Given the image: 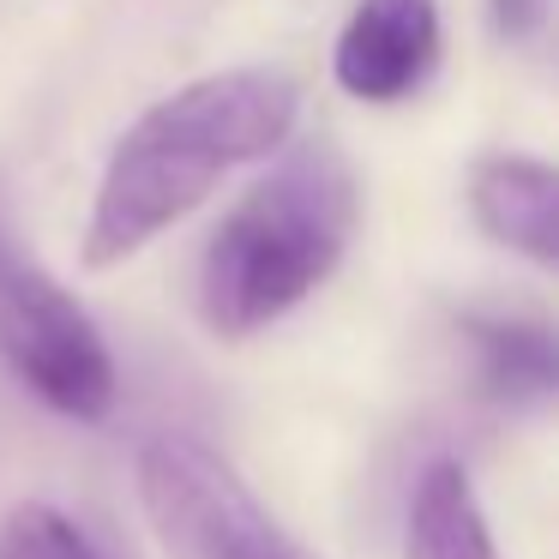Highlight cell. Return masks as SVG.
<instances>
[{"instance_id": "1", "label": "cell", "mask_w": 559, "mask_h": 559, "mask_svg": "<svg viewBox=\"0 0 559 559\" xmlns=\"http://www.w3.org/2000/svg\"><path fill=\"white\" fill-rule=\"evenodd\" d=\"M301 121V85L277 67H229L151 103L103 163L85 223V265H121L193 217L235 169L265 163Z\"/></svg>"}, {"instance_id": "2", "label": "cell", "mask_w": 559, "mask_h": 559, "mask_svg": "<svg viewBox=\"0 0 559 559\" xmlns=\"http://www.w3.org/2000/svg\"><path fill=\"white\" fill-rule=\"evenodd\" d=\"M361 223V187L343 151L301 145L241 193L199 259V313L217 337H253L343 265Z\"/></svg>"}, {"instance_id": "3", "label": "cell", "mask_w": 559, "mask_h": 559, "mask_svg": "<svg viewBox=\"0 0 559 559\" xmlns=\"http://www.w3.org/2000/svg\"><path fill=\"white\" fill-rule=\"evenodd\" d=\"M139 499L169 559H313L193 433H157L139 451Z\"/></svg>"}, {"instance_id": "4", "label": "cell", "mask_w": 559, "mask_h": 559, "mask_svg": "<svg viewBox=\"0 0 559 559\" xmlns=\"http://www.w3.org/2000/svg\"><path fill=\"white\" fill-rule=\"evenodd\" d=\"M0 361L37 403L67 421H103L115 409V355L97 319L55 277H43L0 229Z\"/></svg>"}, {"instance_id": "5", "label": "cell", "mask_w": 559, "mask_h": 559, "mask_svg": "<svg viewBox=\"0 0 559 559\" xmlns=\"http://www.w3.org/2000/svg\"><path fill=\"white\" fill-rule=\"evenodd\" d=\"M439 67V7L433 0H355L343 19L331 79L355 103H409Z\"/></svg>"}, {"instance_id": "6", "label": "cell", "mask_w": 559, "mask_h": 559, "mask_svg": "<svg viewBox=\"0 0 559 559\" xmlns=\"http://www.w3.org/2000/svg\"><path fill=\"white\" fill-rule=\"evenodd\" d=\"M469 217L487 241L559 277V169L493 151L469 169Z\"/></svg>"}, {"instance_id": "7", "label": "cell", "mask_w": 559, "mask_h": 559, "mask_svg": "<svg viewBox=\"0 0 559 559\" xmlns=\"http://www.w3.org/2000/svg\"><path fill=\"white\" fill-rule=\"evenodd\" d=\"M475 391L499 409L559 403V325L535 313H463Z\"/></svg>"}, {"instance_id": "8", "label": "cell", "mask_w": 559, "mask_h": 559, "mask_svg": "<svg viewBox=\"0 0 559 559\" xmlns=\"http://www.w3.org/2000/svg\"><path fill=\"white\" fill-rule=\"evenodd\" d=\"M403 559H499V542L487 530V511L463 463L439 457L415 475Z\"/></svg>"}, {"instance_id": "9", "label": "cell", "mask_w": 559, "mask_h": 559, "mask_svg": "<svg viewBox=\"0 0 559 559\" xmlns=\"http://www.w3.org/2000/svg\"><path fill=\"white\" fill-rule=\"evenodd\" d=\"M0 559H103V554L91 547V535L67 511L25 499L0 523Z\"/></svg>"}, {"instance_id": "10", "label": "cell", "mask_w": 559, "mask_h": 559, "mask_svg": "<svg viewBox=\"0 0 559 559\" xmlns=\"http://www.w3.org/2000/svg\"><path fill=\"white\" fill-rule=\"evenodd\" d=\"M487 13H493V25H499V37H535L542 31V19H547V0H487Z\"/></svg>"}]
</instances>
